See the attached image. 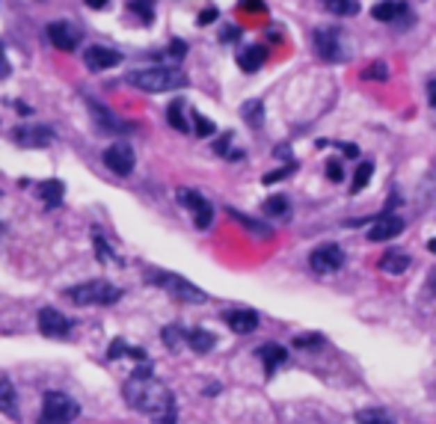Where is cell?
Wrapping results in <instances>:
<instances>
[{
    "instance_id": "obj_1",
    "label": "cell",
    "mask_w": 436,
    "mask_h": 424,
    "mask_svg": "<svg viewBox=\"0 0 436 424\" xmlns=\"http://www.w3.org/2000/svg\"><path fill=\"white\" fill-rule=\"evenodd\" d=\"M125 400L143 412V416H152L158 421H172V407L175 398L166 386H161L158 380H152V374H134L125 383Z\"/></svg>"
},
{
    "instance_id": "obj_2",
    "label": "cell",
    "mask_w": 436,
    "mask_h": 424,
    "mask_svg": "<svg viewBox=\"0 0 436 424\" xmlns=\"http://www.w3.org/2000/svg\"><path fill=\"white\" fill-rule=\"evenodd\" d=\"M128 83L143 89V92H170V89H181L187 86V77L170 69V65H152V69H137L128 74Z\"/></svg>"
},
{
    "instance_id": "obj_3",
    "label": "cell",
    "mask_w": 436,
    "mask_h": 424,
    "mask_svg": "<svg viewBox=\"0 0 436 424\" xmlns=\"http://www.w3.org/2000/svg\"><path fill=\"white\" fill-rule=\"evenodd\" d=\"M145 282L163 288L166 294H172L175 300H181V303H205V300H208L202 288H196L193 282H187V279H184V276H178V273L152 270V273H145Z\"/></svg>"
},
{
    "instance_id": "obj_4",
    "label": "cell",
    "mask_w": 436,
    "mask_h": 424,
    "mask_svg": "<svg viewBox=\"0 0 436 424\" xmlns=\"http://www.w3.org/2000/svg\"><path fill=\"white\" fill-rule=\"evenodd\" d=\"M122 297V291L107 282V279H92V282H83V285H74L69 288V300L74 306H110Z\"/></svg>"
},
{
    "instance_id": "obj_5",
    "label": "cell",
    "mask_w": 436,
    "mask_h": 424,
    "mask_svg": "<svg viewBox=\"0 0 436 424\" xmlns=\"http://www.w3.org/2000/svg\"><path fill=\"white\" fill-rule=\"evenodd\" d=\"M315 51L323 63H348L350 57V44L344 42V33L339 27L315 30Z\"/></svg>"
},
{
    "instance_id": "obj_6",
    "label": "cell",
    "mask_w": 436,
    "mask_h": 424,
    "mask_svg": "<svg viewBox=\"0 0 436 424\" xmlns=\"http://www.w3.org/2000/svg\"><path fill=\"white\" fill-rule=\"evenodd\" d=\"M81 416L77 400L69 398L65 392H45L42 398V418L45 421H74Z\"/></svg>"
},
{
    "instance_id": "obj_7",
    "label": "cell",
    "mask_w": 436,
    "mask_h": 424,
    "mask_svg": "<svg viewBox=\"0 0 436 424\" xmlns=\"http://www.w3.org/2000/svg\"><path fill=\"white\" fill-rule=\"evenodd\" d=\"M344 250L339 247V243H323V247H318L315 252L309 255V267L315 273H335L344 267Z\"/></svg>"
},
{
    "instance_id": "obj_8",
    "label": "cell",
    "mask_w": 436,
    "mask_h": 424,
    "mask_svg": "<svg viewBox=\"0 0 436 424\" xmlns=\"http://www.w3.org/2000/svg\"><path fill=\"white\" fill-rule=\"evenodd\" d=\"M13 140L21 149H48L54 142V131L48 125H18Z\"/></svg>"
},
{
    "instance_id": "obj_9",
    "label": "cell",
    "mask_w": 436,
    "mask_h": 424,
    "mask_svg": "<svg viewBox=\"0 0 436 424\" xmlns=\"http://www.w3.org/2000/svg\"><path fill=\"white\" fill-rule=\"evenodd\" d=\"M178 202L190 208L196 229H208L211 226V220H214V205H211L205 196H199L193 190H178Z\"/></svg>"
},
{
    "instance_id": "obj_10",
    "label": "cell",
    "mask_w": 436,
    "mask_h": 424,
    "mask_svg": "<svg viewBox=\"0 0 436 424\" xmlns=\"http://www.w3.org/2000/svg\"><path fill=\"white\" fill-rule=\"evenodd\" d=\"M39 332L45 339H65L72 332V320L57 309H42L39 311Z\"/></svg>"
},
{
    "instance_id": "obj_11",
    "label": "cell",
    "mask_w": 436,
    "mask_h": 424,
    "mask_svg": "<svg viewBox=\"0 0 436 424\" xmlns=\"http://www.w3.org/2000/svg\"><path fill=\"white\" fill-rule=\"evenodd\" d=\"M134 163H137V158H134V149L125 146V142H116V146H110L104 152V166L110 172L116 175H131L134 172Z\"/></svg>"
},
{
    "instance_id": "obj_12",
    "label": "cell",
    "mask_w": 436,
    "mask_h": 424,
    "mask_svg": "<svg viewBox=\"0 0 436 424\" xmlns=\"http://www.w3.org/2000/svg\"><path fill=\"white\" fill-rule=\"evenodd\" d=\"M83 63L89 72H107L113 65L122 63V54H116L113 48H102V44H92V48L83 51Z\"/></svg>"
},
{
    "instance_id": "obj_13",
    "label": "cell",
    "mask_w": 436,
    "mask_h": 424,
    "mask_svg": "<svg viewBox=\"0 0 436 424\" xmlns=\"http://www.w3.org/2000/svg\"><path fill=\"white\" fill-rule=\"evenodd\" d=\"M48 39L54 48L60 51H74L77 44H81V30L65 24V21H54V24H48Z\"/></svg>"
},
{
    "instance_id": "obj_14",
    "label": "cell",
    "mask_w": 436,
    "mask_h": 424,
    "mask_svg": "<svg viewBox=\"0 0 436 424\" xmlns=\"http://www.w3.org/2000/svg\"><path fill=\"white\" fill-rule=\"evenodd\" d=\"M404 231V220L401 217H392V214H383L380 220H374V226L368 229V240H374V243H380V240H392V238H398V234Z\"/></svg>"
},
{
    "instance_id": "obj_15",
    "label": "cell",
    "mask_w": 436,
    "mask_h": 424,
    "mask_svg": "<svg viewBox=\"0 0 436 424\" xmlns=\"http://www.w3.org/2000/svg\"><path fill=\"white\" fill-rule=\"evenodd\" d=\"M89 113H92V122H95V128L102 131V133H119L122 128H125V122H122L119 116H113L104 104H95V101H89Z\"/></svg>"
},
{
    "instance_id": "obj_16",
    "label": "cell",
    "mask_w": 436,
    "mask_h": 424,
    "mask_svg": "<svg viewBox=\"0 0 436 424\" xmlns=\"http://www.w3.org/2000/svg\"><path fill=\"white\" fill-rule=\"evenodd\" d=\"M226 323L232 332H238V336H247V332H252L255 327H259V315L250 309H238V311H226Z\"/></svg>"
},
{
    "instance_id": "obj_17",
    "label": "cell",
    "mask_w": 436,
    "mask_h": 424,
    "mask_svg": "<svg viewBox=\"0 0 436 424\" xmlns=\"http://www.w3.org/2000/svg\"><path fill=\"white\" fill-rule=\"evenodd\" d=\"M259 359L264 362V371L273 374L276 368H282L288 362V350L279 348V344H264V348H259Z\"/></svg>"
},
{
    "instance_id": "obj_18",
    "label": "cell",
    "mask_w": 436,
    "mask_h": 424,
    "mask_svg": "<svg viewBox=\"0 0 436 424\" xmlns=\"http://www.w3.org/2000/svg\"><path fill=\"white\" fill-rule=\"evenodd\" d=\"M0 409L9 418H18V398H15V386L6 374H0Z\"/></svg>"
},
{
    "instance_id": "obj_19",
    "label": "cell",
    "mask_w": 436,
    "mask_h": 424,
    "mask_svg": "<svg viewBox=\"0 0 436 424\" xmlns=\"http://www.w3.org/2000/svg\"><path fill=\"white\" fill-rule=\"evenodd\" d=\"M410 264H412V259H410L407 252H386L383 259H380L377 267H380V270H383L386 276H401Z\"/></svg>"
},
{
    "instance_id": "obj_20",
    "label": "cell",
    "mask_w": 436,
    "mask_h": 424,
    "mask_svg": "<svg viewBox=\"0 0 436 424\" xmlns=\"http://www.w3.org/2000/svg\"><path fill=\"white\" fill-rule=\"evenodd\" d=\"M184 339H187L190 348H193V353H211L214 350V344H217V336L214 332H208V329H190Z\"/></svg>"
},
{
    "instance_id": "obj_21",
    "label": "cell",
    "mask_w": 436,
    "mask_h": 424,
    "mask_svg": "<svg viewBox=\"0 0 436 424\" xmlns=\"http://www.w3.org/2000/svg\"><path fill=\"white\" fill-rule=\"evenodd\" d=\"M407 13V3L404 0H383V3H377L374 9H371V15L377 18V21H395V18H401Z\"/></svg>"
},
{
    "instance_id": "obj_22",
    "label": "cell",
    "mask_w": 436,
    "mask_h": 424,
    "mask_svg": "<svg viewBox=\"0 0 436 424\" xmlns=\"http://www.w3.org/2000/svg\"><path fill=\"white\" fill-rule=\"evenodd\" d=\"M36 190H39V199H42V202L54 208V205H60V202H63L65 187H63V181H57V178H51V181H42V184L36 187Z\"/></svg>"
},
{
    "instance_id": "obj_23",
    "label": "cell",
    "mask_w": 436,
    "mask_h": 424,
    "mask_svg": "<svg viewBox=\"0 0 436 424\" xmlns=\"http://www.w3.org/2000/svg\"><path fill=\"white\" fill-rule=\"evenodd\" d=\"M238 65L243 72H259L264 65V48H259V44H252V48H243L238 54Z\"/></svg>"
},
{
    "instance_id": "obj_24",
    "label": "cell",
    "mask_w": 436,
    "mask_h": 424,
    "mask_svg": "<svg viewBox=\"0 0 436 424\" xmlns=\"http://www.w3.org/2000/svg\"><path fill=\"white\" fill-rule=\"evenodd\" d=\"M323 9L332 15H341V18H353L360 13V0H321Z\"/></svg>"
},
{
    "instance_id": "obj_25",
    "label": "cell",
    "mask_w": 436,
    "mask_h": 424,
    "mask_svg": "<svg viewBox=\"0 0 436 424\" xmlns=\"http://www.w3.org/2000/svg\"><path fill=\"white\" fill-rule=\"evenodd\" d=\"M166 119H170V125L175 128V131H190V125H187V119H184V101L181 98H175V101H170V107H166Z\"/></svg>"
},
{
    "instance_id": "obj_26",
    "label": "cell",
    "mask_w": 436,
    "mask_h": 424,
    "mask_svg": "<svg viewBox=\"0 0 436 424\" xmlns=\"http://www.w3.org/2000/svg\"><path fill=\"white\" fill-rule=\"evenodd\" d=\"M241 116L247 119L252 128H261L264 125V104L261 101H247L241 107Z\"/></svg>"
},
{
    "instance_id": "obj_27",
    "label": "cell",
    "mask_w": 436,
    "mask_h": 424,
    "mask_svg": "<svg viewBox=\"0 0 436 424\" xmlns=\"http://www.w3.org/2000/svg\"><path fill=\"white\" fill-rule=\"evenodd\" d=\"M371 175H374V163H371V161H362L360 170H356V175H353V187H350V190H353V193L365 190L368 181H371Z\"/></svg>"
},
{
    "instance_id": "obj_28",
    "label": "cell",
    "mask_w": 436,
    "mask_h": 424,
    "mask_svg": "<svg viewBox=\"0 0 436 424\" xmlns=\"http://www.w3.org/2000/svg\"><path fill=\"white\" fill-rule=\"evenodd\" d=\"M264 214H267V217H288V214H291L288 199H285V196H271V199L264 202Z\"/></svg>"
},
{
    "instance_id": "obj_29",
    "label": "cell",
    "mask_w": 436,
    "mask_h": 424,
    "mask_svg": "<svg viewBox=\"0 0 436 424\" xmlns=\"http://www.w3.org/2000/svg\"><path fill=\"white\" fill-rule=\"evenodd\" d=\"M356 421H362V424H392L395 418L383 409H360L356 412Z\"/></svg>"
},
{
    "instance_id": "obj_30",
    "label": "cell",
    "mask_w": 436,
    "mask_h": 424,
    "mask_svg": "<svg viewBox=\"0 0 436 424\" xmlns=\"http://www.w3.org/2000/svg\"><path fill=\"white\" fill-rule=\"evenodd\" d=\"M131 13H137L145 24H152V18H154V0H131Z\"/></svg>"
},
{
    "instance_id": "obj_31",
    "label": "cell",
    "mask_w": 436,
    "mask_h": 424,
    "mask_svg": "<svg viewBox=\"0 0 436 424\" xmlns=\"http://www.w3.org/2000/svg\"><path fill=\"white\" fill-rule=\"evenodd\" d=\"M161 336H163V344H166V348L175 350L178 344H181V339L187 336V332H181V327H175V323H172V327H163Z\"/></svg>"
},
{
    "instance_id": "obj_32",
    "label": "cell",
    "mask_w": 436,
    "mask_h": 424,
    "mask_svg": "<svg viewBox=\"0 0 436 424\" xmlns=\"http://www.w3.org/2000/svg\"><path fill=\"white\" fill-rule=\"evenodd\" d=\"M365 81H389V69H386V63H371L368 69L362 72Z\"/></svg>"
},
{
    "instance_id": "obj_33",
    "label": "cell",
    "mask_w": 436,
    "mask_h": 424,
    "mask_svg": "<svg viewBox=\"0 0 436 424\" xmlns=\"http://www.w3.org/2000/svg\"><path fill=\"white\" fill-rule=\"evenodd\" d=\"M193 125H196V133H199V137H211V133L217 131V125H214V122H211V119H205L202 113H196V110H193Z\"/></svg>"
},
{
    "instance_id": "obj_34",
    "label": "cell",
    "mask_w": 436,
    "mask_h": 424,
    "mask_svg": "<svg viewBox=\"0 0 436 424\" xmlns=\"http://www.w3.org/2000/svg\"><path fill=\"white\" fill-rule=\"evenodd\" d=\"M229 214H232L234 220H238V222H241V226H247V229H252L255 234H264V238H267V234H271V229H267V226H259V222H252L250 217H243V214H238V211H229Z\"/></svg>"
},
{
    "instance_id": "obj_35",
    "label": "cell",
    "mask_w": 436,
    "mask_h": 424,
    "mask_svg": "<svg viewBox=\"0 0 436 424\" xmlns=\"http://www.w3.org/2000/svg\"><path fill=\"white\" fill-rule=\"evenodd\" d=\"M421 193H424V199H433V196H436V166H433V170H430L428 175H424Z\"/></svg>"
},
{
    "instance_id": "obj_36",
    "label": "cell",
    "mask_w": 436,
    "mask_h": 424,
    "mask_svg": "<svg viewBox=\"0 0 436 424\" xmlns=\"http://www.w3.org/2000/svg\"><path fill=\"white\" fill-rule=\"evenodd\" d=\"M327 178H330V181H335V184L344 181V170H341L339 161H327Z\"/></svg>"
},
{
    "instance_id": "obj_37",
    "label": "cell",
    "mask_w": 436,
    "mask_h": 424,
    "mask_svg": "<svg viewBox=\"0 0 436 424\" xmlns=\"http://www.w3.org/2000/svg\"><path fill=\"white\" fill-rule=\"evenodd\" d=\"M294 344H297V348H321L323 339L321 336H297Z\"/></svg>"
},
{
    "instance_id": "obj_38",
    "label": "cell",
    "mask_w": 436,
    "mask_h": 424,
    "mask_svg": "<svg viewBox=\"0 0 436 424\" xmlns=\"http://www.w3.org/2000/svg\"><path fill=\"white\" fill-rule=\"evenodd\" d=\"M9 74H13V65H9V60H6L3 48H0V81H6Z\"/></svg>"
},
{
    "instance_id": "obj_39",
    "label": "cell",
    "mask_w": 436,
    "mask_h": 424,
    "mask_svg": "<svg viewBox=\"0 0 436 424\" xmlns=\"http://www.w3.org/2000/svg\"><path fill=\"white\" fill-rule=\"evenodd\" d=\"M241 6L250 9V13H264V0H243Z\"/></svg>"
},
{
    "instance_id": "obj_40",
    "label": "cell",
    "mask_w": 436,
    "mask_h": 424,
    "mask_svg": "<svg viewBox=\"0 0 436 424\" xmlns=\"http://www.w3.org/2000/svg\"><path fill=\"white\" fill-rule=\"evenodd\" d=\"M288 172H291V166H285V170H276L271 175H264V184H273V181H279V178H285Z\"/></svg>"
},
{
    "instance_id": "obj_41",
    "label": "cell",
    "mask_w": 436,
    "mask_h": 424,
    "mask_svg": "<svg viewBox=\"0 0 436 424\" xmlns=\"http://www.w3.org/2000/svg\"><path fill=\"white\" fill-rule=\"evenodd\" d=\"M211 21H217V9H205V13H199V24H211Z\"/></svg>"
},
{
    "instance_id": "obj_42",
    "label": "cell",
    "mask_w": 436,
    "mask_h": 424,
    "mask_svg": "<svg viewBox=\"0 0 436 424\" xmlns=\"http://www.w3.org/2000/svg\"><path fill=\"white\" fill-rule=\"evenodd\" d=\"M241 36V30L238 27H226V33H223V42H234Z\"/></svg>"
},
{
    "instance_id": "obj_43",
    "label": "cell",
    "mask_w": 436,
    "mask_h": 424,
    "mask_svg": "<svg viewBox=\"0 0 436 424\" xmlns=\"http://www.w3.org/2000/svg\"><path fill=\"white\" fill-rule=\"evenodd\" d=\"M428 101H430V107L436 110V81L428 83Z\"/></svg>"
},
{
    "instance_id": "obj_44",
    "label": "cell",
    "mask_w": 436,
    "mask_h": 424,
    "mask_svg": "<svg viewBox=\"0 0 436 424\" xmlns=\"http://www.w3.org/2000/svg\"><path fill=\"white\" fill-rule=\"evenodd\" d=\"M341 152H344V154H348V158H360V149H356V146H344Z\"/></svg>"
},
{
    "instance_id": "obj_45",
    "label": "cell",
    "mask_w": 436,
    "mask_h": 424,
    "mask_svg": "<svg viewBox=\"0 0 436 424\" xmlns=\"http://www.w3.org/2000/svg\"><path fill=\"white\" fill-rule=\"evenodd\" d=\"M428 291H433V294H436V270L428 276Z\"/></svg>"
},
{
    "instance_id": "obj_46",
    "label": "cell",
    "mask_w": 436,
    "mask_h": 424,
    "mask_svg": "<svg viewBox=\"0 0 436 424\" xmlns=\"http://www.w3.org/2000/svg\"><path fill=\"white\" fill-rule=\"evenodd\" d=\"M86 3L92 6V9H104V6H107V0H86Z\"/></svg>"
},
{
    "instance_id": "obj_47",
    "label": "cell",
    "mask_w": 436,
    "mask_h": 424,
    "mask_svg": "<svg viewBox=\"0 0 436 424\" xmlns=\"http://www.w3.org/2000/svg\"><path fill=\"white\" fill-rule=\"evenodd\" d=\"M428 250H430V252H433V255H436V238H433V240H430V243H428Z\"/></svg>"
}]
</instances>
